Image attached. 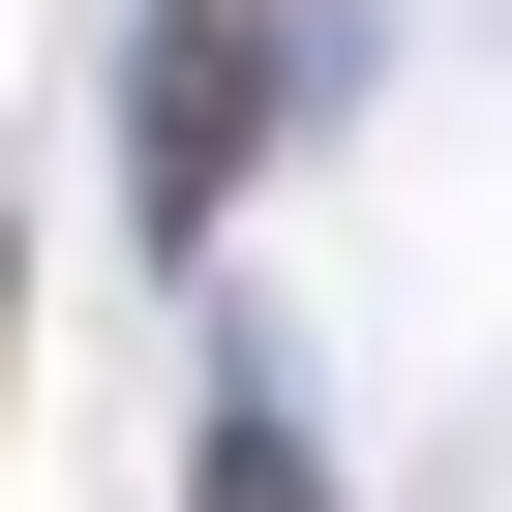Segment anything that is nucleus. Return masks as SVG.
<instances>
[{"label":"nucleus","mask_w":512,"mask_h":512,"mask_svg":"<svg viewBox=\"0 0 512 512\" xmlns=\"http://www.w3.org/2000/svg\"><path fill=\"white\" fill-rule=\"evenodd\" d=\"M211 512H302V452H272V422H241V452H211Z\"/></svg>","instance_id":"obj_2"},{"label":"nucleus","mask_w":512,"mask_h":512,"mask_svg":"<svg viewBox=\"0 0 512 512\" xmlns=\"http://www.w3.org/2000/svg\"><path fill=\"white\" fill-rule=\"evenodd\" d=\"M241 151H272V31L181 0V61H151V211H241Z\"/></svg>","instance_id":"obj_1"}]
</instances>
